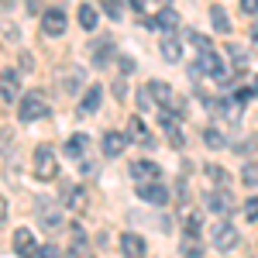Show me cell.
I'll use <instances>...</instances> for the list:
<instances>
[{"label": "cell", "instance_id": "obj_39", "mask_svg": "<svg viewBox=\"0 0 258 258\" xmlns=\"http://www.w3.org/2000/svg\"><path fill=\"white\" fill-rule=\"evenodd\" d=\"M38 255H48V258H52V255H59V248H55V244H41Z\"/></svg>", "mask_w": 258, "mask_h": 258}, {"label": "cell", "instance_id": "obj_30", "mask_svg": "<svg viewBox=\"0 0 258 258\" xmlns=\"http://www.w3.org/2000/svg\"><path fill=\"white\" fill-rule=\"evenodd\" d=\"M207 176H210V182H217V186H227V169H220V165H207Z\"/></svg>", "mask_w": 258, "mask_h": 258}, {"label": "cell", "instance_id": "obj_14", "mask_svg": "<svg viewBox=\"0 0 258 258\" xmlns=\"http://www.w3.org/2000/svg\"><path fill=\"white\" fill-rule=\"evenodd\" d=\"M127 172H131V179H135V182H148V179H159V165H155V162H131V169H127Z\"/></svg>", "mask_w": 258, "mask_h": 258}, {"label": "cell", "instance_id": "obj_17", "mask_svg": "<svg viewBox=\"0 0 258 258\" xmlns=\"http://www.w3.org/2000/svg\"><path fill=\"white\" fill-rule=\"evenodd\" d=\"M127 138H135V141H141L145 148H155V138L145 131V124H141V117H131V124H127Z\"/></svg>", "mask_w": 258, "mask_h": 258}, {"label": "cell", "instance_id": "obj_40", "mask_svg": "<svg viewBox=\"0 0 258 258\" xmlns=\"http://www.w3.org/2000/svg\"><path fill=\"white\" fill-rule=\"evenodd\" d=\"M4 217H7V200L0 197V224H4Z\"/></svg>", "mask_w": 258, "mask_h": 258}, {"label": "cell", "instance_id": "obj_15", "mask_svg": "<svg viewBox=\"0 0 258 258\" xmlns=\"http://www.w3.org/2000/svg\"><path fill=\"white\" fill-rule=\"evenodd\" d=\"M120 251H124V255H145L148 244H145L141 234H131V231H127V234H120Z\"/></svg>", "mask_w": 258, "mask_h": 258}, {"label": "cell", "instance_id": "obj_18", "mask_svg": "<svg viewBox=\"0 0 258 258\" xmlns=\"http://www.w3.org/2000/svg\"><path fill=\"white\" fill-rule=\"evenodd\" d=\"M110 55H114V41H110V38H103V41H97V45H93V66H100V69H103V66L110 62Z\"/></svg>", "mask_w": 258, "mask_h": 258}, {"label": "cell", "instance_id": "obj_24", "mask_svg": "<svg viewBox=\"0 0 258 258\" xmlns=\"http://www.w3.org/2000/svg\"><path fill=\"white\" fill-rule=\"evenodd\" d=\"M66 203H69V207H73V210H83V207H86V189H76V186H73V189H66Z\"/></svg>", "mask_w": 258, "mask_h": 258}, {"label": "cell", "instance_id": "obj_29", "mask_svg": "<svg viewBox=\"0 0 258 258\" xmlns=\"http://www.w3.org/2000/svg\"><path fill=\"white\" fill-rule=\"evenodd\" d=\"M227 55L234 59V66H238L241 73H244V66H248V55L241 52V45H227Z\"/></svg>", "mask_w": 258, "mask_h": 258}, {"label": "cell", "instance_id": "obj_33", "mask_svg": "<svg viewBox=\"0 0 258 258\" xmlns=\"http://www.w3.org/2000/svg\"><path fill=\"white\" fill-rule=\"evenodd\" d=\"M186 234H200V214H189L186 217Z\"/></svg>", "mask_w": 258, "mask_h": 258}, {"label": "cell", "instance_id": "obj_32", "mask_svg": "<svg viewBox=\"0 0 258 258\" xmlns=\"http://www.w3.org/2000/svg\"><path fill=\"white\" fill-rule=\"evenodd\" d=\"M244 217H248V220H258V197H251L248 203H244Z\"/></svg>", "mask_w": 258, "mask_h": 258}, {"label": "cell", "instance_id": "obj_21", "mask_svg": "<svg viewBox=\"0 0 258 258\" xmlns=\"http://www.w3.org/2000/svg\"><path fill=\"white\" fill-rule=\"evenodd\" d=\"M86 145H90V138H86V135H73V138L66 141V155H73V159H80L83 152H86Z\"/></svg>", "mask_w": 258, "mask_h": 258}, {"label": "cell", "instance_id": "obj_6", "mask_svg": "<svg viewBox=\"0 0 258 258\" xmlns=\"http://www.w3.org/2000/svg\"><path fill=\"white\" fill-rule=\"evenodd\" d=\"M210 238H214V248H217V251H231V248L241 241V234H238V227H231V224L224 220V224H214Z\"/></svg>", "mask_w": 258, "mask_h": 258}, {"label": "cell", "instance_id": "obj_41", "mask_svg": "<svg viewBox=\"0 0 258 258\" xmlns=\"http://www.w3.org/2000/svg\"><path fill=\"white\" fill-rule=\"evenodd\" d=\"M127 4H131V7H135V11H141V7H145V4H148V0H127Z\"/></svg>", "mask_w": 258, "mask_h": 258}, {"label": "cell", "instance_id": "obj_12", "mask_svg": "<svg viewBox=\"0 0 258 258\" xmlns=\"http://www.w3.org/2000/svg\"><path fill=\"white\" fill-rule=\"evenodd\" d=\"M207 207H210L214 214H234V210H238V203L231 200V193H227V189L210 193V197H207Z\"/></svg>", "mask_w": 258, "mask_h": 258}, {"label": "cell", "instance_id": "obj_11", "mask_svg": "<svg viewBox=\"0 0 258 258\" xmlns=\"http://www.w3.org/2000/svg\"><path fill=\"white\" fill-rule=\"evenodd\" d=\"M14 251L18 255H28V258H38V244H35V238H31V231L28 227H21V231H14Z\"/></svg>", "mask_w": 258, "mask_h": 258}, {"label": "cell", "instance_id": "obj_20", "mask_svg": "<svg viewBox=\"0 0 258 258\" xmlns=\"http://www.w3.org/2000/svg\"><path fill=\"white\" fill-rule=\"evenodd\" d=\"M155 28H159V31H176L179 28V14L172 11V7H162L159 18H155Z\"/></svg>", "mask_w": 258, "mask_h": 258}, {"label": "cell", "instance_id": "obj_37", "mask_svg": "<svg viewBox=\"0 0 258 258\" xmlns=\"http://www.w3.org/2000/svg\"><path fill=\"white\" fill-rule=\"evenodd\" d=\"M35 69V59L31 55H21V73H31Z\"/></svg>", "mask_w": 258, "mask_h": 258}, {"label": "cell", "instance_id": "obj_8", "mask_svg": "<svg viewBox=\"0 0 258 258\" xmlns=\"http://www.w3.org/2000/svg\"><path fill=\"white\" fill-rule=\"evenodd\" d=\"M159 124L165 127V138H169V145H172V148H182V145H186V138H182V131H179L176 114H172V110H162V114H159Z\"/></svg>", "mask_w": 258, "mask_h": 258}, {"label": "cell", "instance_id": "obj_9", "mask_svg": "<svg viewBox=\"0 0 258 258\" xmlns=\"http://www.w3.org/2000/svg\"><path fill=\"white\" fill-rule=\"evenodd\" d=\"M159 52H162V59H165V62H179V59H182V41H179L172 31H162Z\"/></svg>", "mask_w": 258, "mask_h": 258}, {"label": "cell", "instance_id": "obj_23", "mask_svg": "<svg viewBox=\"0 0 258 258\" xmlns=\"http://www.w3.org/2000/svg\"><path fill=\"white\" fill-rule=\"evenodd\" d=\"M80 24H83V31H93V28H97V11L83 4L80 7Z\"/></svg>", "mask_w": 258, "mask_h": 258}, {"label": "cell", "instance_id": "obj_4", "mask_svg": "<svg viewBox=\"0 0 258 258\" xmlns=\"http://www.w3.org/2000/svg\"><path fill=\"white\" fill-rule=\"evenodd\" d=\"M200 69H203V76H210V80H217V83H224L227 80V66L220 62V55L214 52V48H207V52H200Z\"/></svg>", "mask_w": 258, "mask_h": 258}, {"label": "cell", "instance_id": "obj_10", "mask_svg": "<svg viewBox=\"0 0 258 258\" xmlns=\"http://www.w3.org/2000/svg\"><path fill=\"white\" fill-rule=\"evenodd\" d=\"M0 97L7 100V103H18L21 100V83H18V73H14V69H7V73L0 76Z\"/></svg>", "mask_w": 258, "mask_h": 258}, {"label": "cell", "instance_id": "obj_2", "mask_svg": "<svg viewBox=\"0 0 258 258\" xmlns=\"http://www.w3.org/2000/svg\"><path fill=\"white\" fill-rule=\"evenodd\" d=\"M31 165H35V176L38 179H55L59 176V162H55V152H52L48 145H38V148H35Z\"/></svg>", "mask_w": 258, "mask_h": 258}, {"label": "cell", "instance_id": "obj_26", "mask_svg": "<svg viewBox=\"0 0 258 258\" xmlns=\"http://www.w3.org/2000/svg\"><path fill=\"white\" fill-rule=\"evenodd\" d=\"M100 7H103V14L110 21H120V14H124L120 11V0H100Z\"/></svg>", "mask_w": 258, "mask_h": 258}, {"label": "cell", "instance_id": "obj_1", "mask_svg": "<svg viewBox=\"0 0 258 258\" xmlns=\"http://www.w3.org/2000/svg\"><path fill=\"white\" fill-rule=\"evenodd\" d=\"M52 110H48V100L41 97L38 90H28L24 97L18 100V117L21 120H41V117H48Z\"/></svg>", "mask_w": 258, "mask_h": 258}, {"label": "cell", "instance_id": "obj_27", "mask_svg": "<svg viewBox=\"0 0 258 258\" xmlns=\"http://www.w3.org/2000/svg\"><path fill=\"white\" fill-rule=\"evenodd\" d=\"M203 141H207V148H214V152H217V148H224V135H220V131H214V127H207V131H203Z\"/></svg>", "mask_w": 258, "mask_h": 258}, {"label": "cell", "instance_id": "obj_34", "mask_svg": "<svg viewBox=\"0 0 258 258\" xmlns=\"http://www.w3.org/2000/svg\"><path fill=\"white\" fill-rule=\"evenodd\" d=\"M234 152H238V155H251V152H255V141H251V138L238 141V145H234Z\"/></svg>", "mask_w": 258, "mask_h": 258}, {"label": "cell", "instance_id": "obj_36", "mask_svg": "<svg viewBox=\"0 0 258 258\" xmlns=\"http://www.w3.org/2000/svg\"><path fill=\"white\" fill-rule=\"evenodd\" d=\"M241 11L244 14H258V0H241Z\"/></svg>", "mask_w": 258, "mask_h": 258}, {"label": "cell", "instance_id": "obj_28", "mask_svg": "<svg viewBox=\"0 0 258 258\" xmlns=\"http://www.w3.org/2000/svg\"><path fill=\"white\" fill-rule=\"evenodd\" d=\"M182 255H189V258H200V255H203V248L197 244V234L182 238Z\"/></svg>", "mask_w": 258, "mask_h": 258}, {"label": "cell", "instance_id": "obj_3", "mask_svg": "<svg viewBox=\"0 0 258 258\" xmlns=\"http://www.w3.org/2000/svg\"><path fill=\"white\" fill-rule=\"evenodd\" d=\"M35 214H38V224L45 227V231H59V227H62V207L55 203V200L38 197V203H35Z\"/></svg>", "mask_w": 258, "mask_h": 258}, {"label": "cell", "instance_id": "obj_38", "mask_svg": "<svg viewBox=\"0 0 258 258\" xmlns=\"http://www.w3.org/2000/svg\"><path fill=\"white\" fill-rule=\"evenodd\" d=\"M117 62H120V73H135V59L124 55V59H117Z\"/></svg>", "mask_w": 258, "mask_h": 258}, {"label": "cell", "instance_id": "obj_16", "mask_svg": "<svg viewBox=\"0 0 258 258\" xmlns=\"http://www.w3.org/2000/svg\"><path fill=\"white\" fill-rule=\"evenodd\" d=\"M83 80H86V76H83V69H80V66H73V69H66V73H62L59 86L66 90V93H80Z\"/></svg>", "mask_w": 258, "mask_h": 258}, {"label": "cell", "instance_id": "obj_22", "mask_svg": "<svg viewBox=\"0 0 258 258\" xmlns=\"http://www.w3.org/2000/svg\"><path fill=\"white\" fill-rule=\"evenodd\" d=\"M210 24L217 28L220 35H227V31H231V18L224 14V7H210Z\"/></svg>", "mask_w": 258, "mask_h": 258}, {"label": "cell", "instance_id": "obj_25", "mask_svg": "<svg viewBox=\"0 0 258 258\" xmlns=\"http://www.w3.org/2000/svg\"><path fill=\"white\" fill-rule=\"evenodd\" d=\"M241 182H244V186H258V162H248V165L241 169Z\"/></svg>", "mask_w": 258, "mask_h": 258}, {"label": "cell", "instance_id": "obj_35", "mask_svg": "<svg viewBox=\"0 0 258 258\" xmlns=\"http://www.w3.org/2000/svg\"><path fill=\"white\" fill-rule=\"evenodd\" d=\"M41 7H45V0H24V11L28 14H41Z\"/></svg>", "mask_w": 258, "mask_h": 258}, {"label": "cell", "instance_id": "obj_42", "mask_svg": "<svg viewBox=\"0 0 258 258\" xmlns=\"http://www.w3.org/2000/svg\"><path fill=\"white\" fill-rule=\"evenodd\" d=\"M251 35H255V48H258V24H255V31H251Z\"/></svg>", "mask_w": 258, "mask_h": 258}, {"label": "cell", "instance_id": "obj_19", "mask_svg": "<svg viewBox=\"0 0 258 258\" xmlns=\"http://www.w3.org/2000/svg\"><path fill=\"white\" fill-rule=\"evenodd\" d=\"M100 100H103V86H90L86 97H83V103H80V114H93L100 107Z\"/></svg>", "mask_w": 258, "mask_h": 258}, {"label": "cell", "instance_id": "obj_5", "mask_svg": "<svg viewBox=\"0 0 258 258\" xmlns=\"http://www.w3.org/2000/svg\"><path fill=\"white\" fill-rule=\"evenodd\" d=\"M66 11L62 7H48L45 14H41V31L48 35V38H59V35H66Z\"/></svg>", "mask_w": 258, "mask_h": 258}, {"label": "cell", "instance_id": "obj_7", "mask_svg": "<svg viewBox=\"0 0 258 258\" xmlns=\"http://www.w3.org/2000/svg\"><path fill=\"white\" fill-rule=\"evenodd\" d=\"M138 197L152 207H165L169 203V189L162 186L159 179H148V182H138Z\"/></svg>", "mask_w": 258, "mask_h": 258}, {"label": "cell", "instance_id": "obj_31", "mask_svg": "<svg viewBox=\"0 0 258 258\" xmlns=\"http://www.w3.org/2000/svg\"><path fill=\"white\" fill-rule=\"evenodd\" d=\"M189 41L197 45L200 52H207V48H214V45H210V38H207V35H200V31H189Z\"/></svg>", "mask_w": 258, "mask_h": 258}, {"label": "cell", "instance_id": "obj_13", "mask_svg": "<svg viewBox=\"0 0 258 258\" xmlns=\"http://www.w3.org/2000/svg\"><path fill=\"white\" fill-rule=\"evenodd\" d=\"M124 145H127V135H120V131H107L100 148H103V155H107V159H117L120 152H124Z\"/></svg>", "mask_w": 258, "mask_h": 258}]
</instances>
